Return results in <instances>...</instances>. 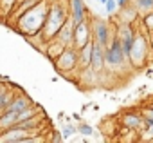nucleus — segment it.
I'll return each mask as SVG.
<instances>
[{
	"label": "nucleus",
	"instance_id": "f257e3e1",
	"mask_svg": "<svg viewBox=\"0 0 153 143\" xmlns=\"http://www.w3.org/2000/svg\"><path fill=\"white\" fill-rule=\"evenodd\" d=\"M67 22V18H65V11H63V8L59 6V4H52V8H51V13H49V17H47V20H45V36L49 38H52L54 35H58V31L61 29V26Z\"/></svg>",
	"mask_w": 153,
	"mask_h": 143
},
{
	"label": "nucleus",
	"instance_id": "f03ea898",
	"mask_svg": "<svg viewBox=\"0 0 153 143\" xmlns=\"http://www.w3.org/2000/svg\"><path fill=\"white\" fill-rule=\"evenodd\" d=\"M124 58H126V53L123 49V44L119 38H115L112 42V45L105 51V60L108 65H121L124 62Z\"/></svg>",
	"mask_w": 153,
	"mask_h": 143
},
{
	"label": "nucleus",
	"instance_id": "7ed1b4c3",
	"mask_svg": "<svg viewBox=\"0 0 153 143\" xmlns=\"http://www.w3.org/2000/svg\"><path fill=\"white\" fill-rule=\"evenodd\" d=\"M56 63H58L59 69L70 71V69L76 67V63H78V54H76V51H72V49H65V51H61V54L56 60Z\"/></svg>",
	"mask_w": 153,
	"mask_h": 143
},
{
	"label": "nucleus",
	"instance_id": "20e7f679",
	"mask_svg": "<svg viewBox=\"0 0 153 143\" xmlns=\"http://www.w3.org/2000/svg\"><path fill=\"white\" fill-rule=\"evenodd\" d=\"M90 42V36H88V27L85 22H79V24H76L74 26V44L78 49L85 47L87 44Z\"/></svg>",
	"mask_w": 153,
	"mask_h": 143
},
{
	"label": "nucleus",
	"instance_id": "39448f33",
	"mask_svg": "<svg viewBox=\"0 0 153 143\" xmlns=\"http://www.w3.org/2000/svg\"><path fill=\"white\" fill-rule=\"evenodd\" d=\"M27 136V130L24 127H18V125H13L11 130H7L2 138H0V141H7V143H22Z\"/></svg>",
	"mask_w": 153,
	"mask_h": 143
},
{
	"label": "nucleus",
	"instance_id": "423d86ee",
	"mask_svg": "<svg viewBox=\"0 0 153 143\" xmlns=\"http://www.w3.org/2000/svg\"><path fill=\"white\" fill-rule=\"evenodd\" d=\"M105 51H103V45L99 44H92V60H90V67L92 71H101L103 65H105Z\"/></svg>",
	"mask_w": 153,
	"mask_h": 143
},
{
	"label": "nucleus",
	"instance_id": "0eeeda50",
	"mask_svg": "<svg viewBox=\"0 0 153 143\" xmlns=\"http://www.w3.org/2000/svg\"><path fill=\"white\" fill-rule=\"evenodd\" d=\"M144 53H146V49H144V42H142V38H140V36L133 38V45H131V51H130L128 56H131V60H133L135 65H140V63H142V56H144Z\"/></svg>",
	"mask_w": 153,
	"mask_h": 143
},
{
	"label": "nucleus",
	"instance_id": "6e6552de",
	"mask_svg": "<svg viewBox=\"0 0 153 143\" xmlns=\"http://www.w3.org/2000/svg\"><path fill=\"white\" fill-rule=\"evenodd\" d=\"M94 33H96V38H97V44L99 45H103V47H106L108 45V26H106V22H103V20H97L96 22V26H94Z\"/></svg>",
	"mask_w": 153,
	"mask_h": 143
},
{
	"label": "nucleus",
	"instance_id": "1a4fd4ad",
	"mask_svg": "<svg viewBox=\"0 0 153 143\" xmlns=\"http://www.w3.org/2000/svg\"><path fill=\"white\" fill-rule=\"evenodd\" d=\"M72 4V18H74V26L85 22V4L83 0H70Z\"/></svg>",
	"mask_w": 153,
	"mask_h": 143
},
{
	"label": "nucleus",
	"instance_id": "9d476101",
	"mask_svg": "<svg viewBox=\"0 0 153 143\" xmlns=\"http://www.w3.org/2000/svg\"><path fill=\"white\" fill-rule=\"evenodd\" d=\"M133 33H131V29L128 27V26H124L123 29H121V44H123V49H124V53H126V56L130 54V51H131V45H133Z\"/></svg>",
	"mask_w": 153,
	"mask_h": 143
},
{
	"label": "nucleus",
	"instance_id": "9b49d317",
	"mask_svg": "<svg viewBox=\"0 0 153 143\" xmlns=\"http://www.w3.org/2000/svg\"><path fill=\"white\" fill-rule=\"evenodd\" d=\"M16 121H18V112L6 109V112H4L2 116H0V129H7V127H13Z\"/></svg>",
	"mask_w": 153,
	"mask_h": 143
},
{
	"label": "nucleus",
	"instance_id": "f8f14e48",
	"mask_svg": "<svg viewBox=\"0 0 153 143\" xmlns=\"http://www.w3.org/2000/svg\"><path fill=\"white\" fill-rule=\"evenodd\" d=\"M27 107H31V100L27 98V96H18L15 102H11L9 105H7V109L9 111H15V112H22V111H25Z\"/></svg>",
	"mask_w": 153,
	"mask_h": 143
},
{
	"label": "nucleus",
	"instance_id": "ddd939ff",
	"mask_svg": "<svg viewBox=\"0 0 153 143\" xmlns=\"http://www.w3.org/2000/svg\"><path fill=\"white\" fill-rule=\"evenodd\" d=\"M58 40L63 44V45H67V44H70V40H74V29L65 22L63 26H61V29L58 31Z\"/></svg>",
	"mask_w": 153,
	"mask_h": 143
},
{
	"label": "nucleus",
	"instance_id": "4468645a",
	"mask_svg": "<svg viewBox=\"0 0 153 143\" xmlns=\"http://www.w3.org/2000/svg\"><path fill=\"white\" fill-rule=\"evenodd\" d=\"M79 63L83 65V67H87V65H90V60H92V42H88L85 47H81L79 49Z\"/></svg>",
	"mask_w": 153,
	"mask_h": 143
},
{
	"label": "nucleus",
	"instance_id": "2eb2a0df",
	"mask_svg": "<svg viewBox=\"0 0 153 143\" xmlns=\"http://www.w3.org/2000/svg\"><path fill=\"white\" fill-rule=\"evenodd\" d=\"M142 121L144 120L139 114H124V118H123V123L126 127H130V129H139L142 125Z\"/></svg>",
	"mask_w": 153,
	"mask_h": 143
},
{
	"label": "nucleus",
	"instance_id": "dca6fc26",
	"mask_svg": "<svg viewBox=\"0 0 153 143\" xmlns=\"http://www.w3.org/2000/svg\"><path fill=\"white\" fill-rule=\"evenodd\" d=\"M117 6H119V4H117V0H106L105 9H106V13H108V15H112V13L117 9Z\"/></svg>",
	"mask_w": 153,
	"mask_h": 143
},
{
	"label": "nucleus",
	"instance_id": "f3484780",
	"mask_svg": "<svg viewBox=\"0 0 153 143\" xmlns=\"http://www.w3.org/2000/svg\"><path fill=\"white\" fill-rule=\"evenodd\" d=\"M78 130H79V134H83V136H90V134H94V129L90 127V125H79L78 127Z\"/></svg>",
	"mask_w": 153,
	"mask_h": 143
},
{
	"label": "nucleus",
	"instance_id": "a211bd4d",
	"mask_svg": "<svg viewBox=\"0 0 153 143\" xmlns=\"http://www.w3.org/2000/svg\"><path fill=\"white\" fill-rule=\"evenodd\" d=\"M137 6L140 9H153V0H137Z\"/></svg>",
	"mask_w": 153,
	"mask_h": 143
},
{
	"label": "nucleus",
	"instance_id": "6ab92c4d",
	"mask_svg": "<svg viewBox=\"0 0 153 143\" xmlns=\"http://www.w3.org/2000/svg\"><path fill=\"white\" fill-rule=\"evenodd\" d=\"M74 132H76V127H72V125H65V127H63V130H61V134H63V138H65V139H67V138H70Z\"/></svg>",
	"mask_w": 153,
	"mask_h": 143
},
{
	"label": "nucleus",
	"instance_id": "aec40b11",
	"mask_svg": "<svg viewBox=\"0 0 153 143\" xmlns=\"http://www.w3.org/2000/svg\"><path fill=\"white\" fill-rule=\"evenodd\" d=\"M146 125H148V130L144 132V136L153 141V121H146Z\"/></svg>",
	"mask_w": 153,
	"mask_h": 143
},
{
	"label": "nucleus",
	"instance_id": "412c9836",
	"mask_svg": "<svg viewBox=\"0 0 153 143\" xmlns=\"http://www.w3.org/2000/svg\"><path fill=\"white\" fill-rule=\"evenodd\" d=\"M142 114H144V121H153V109H144Z\"/></svg>",
	"mask_w": 153,
	"mask_h": 143
},
{
	"label": "nucleus",
	"instance_id": "4be33fe9",
	"mask_svg": "<svg viewBox=\"0 0 153 143\" xmlns=\"http://www.w3.org/2000/svg\"><path fill=\"white\" fill-rule=\"evenodd\" d=\"M146 24H148V27H149V29H153V13L146 17Z\"/></svg>",
	"mask_w": 153,
	"mask_h": 143
},
{
	"label": "nucleus",
	"instance_id": "5701e85b",
	"mask_svg": "<svg viewBox=\"0 0 153 143\" xmlns=\"http://www.w3.org/2000/svg\"><path fill=\"white\" fill-rule=\"evenodd\" d=\"M13 4H15V0H2V6L4 8H11Z\"/></svg>",
	"mask_w": 153,
	"mask_h": 143
},
{
	"label": "nucleus",
	"instance_id": "b1692460",
	"mask_svg": "<svg viewBox=\"0 0 153 143\" xmlns=\"http://www.w3.org/2000/svg\"><path fill=\"white\" fill-rule=\"evenodd\" d=\"M117 4H119V6H126V4H128V0H117Z\"/></svg>",
	"mask_w": 153,
	"mask_h": 143
},
{
	"label": "nucleus",
	"instance_id": "393cba45",
	"mask_svg": "<svg viewBox=\"0 0 153 143\" xmlns=\"http://www.w3.org/2000/svg\"><path fill=\"white\" fill-rule=\"evenodd\" d=\"M97 2H99V0H97Z\"/></svg>",
	"mask_w": 153,
	"mask_h": 143
}]
</instances>
